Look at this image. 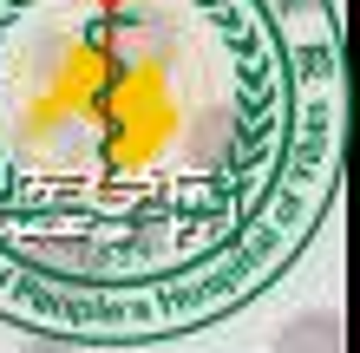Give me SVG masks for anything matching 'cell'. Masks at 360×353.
Segmentation results:
<instances>
[{
	"label": "cell",
	"instance_id": "cell-1",
	"mask_svg": "<svg viewBox=\"0 0 360 353\" xmlns=\"http://www.w3.org/2000/svg\"><path fill=\"white\" fill-rule=\"evenodd\" d=\"M308 347H328V353H341V314H302V321H288L282 334H275V353H308Z\"/></svg>",
	"mask_w": 360,
	"mask_h": 353
}]
</instances>
